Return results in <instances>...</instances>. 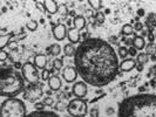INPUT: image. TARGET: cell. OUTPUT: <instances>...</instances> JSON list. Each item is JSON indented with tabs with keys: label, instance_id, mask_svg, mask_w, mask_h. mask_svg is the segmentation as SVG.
Masks as SVG:
<instances>
[{
	"label": "cell",
	"instance_id": "6da1fadb",
	"mask_svg": "<svg viewBox=\"0 0 156 117\" xmlns=\"http://www.w3.org/2000/svg\"><path fill=\"white\" fill-rule=\"evenodd\" d=\"M74 64L83 82L93 87L109 84L120 69L116 52L100 38H88L80 42L74 55Z\"/></svg>",
	"mask_w": 156,
	"mask_h": 117
},
{
	"label": "cell",
	"instance_id": "7a4b0ae2",
	"mask_svg": "<svg viewBox=\"0 0 156 117\" xmlns=\"http://www.w3.org/2000/svg\"><path fill=\"white\" fill-rule=\"evenodd\" d=\"M117 117H156V95L139 94L120 103Z\"/></svg>",
	"mask_w": 156,
	"mask_h": 117
},
{
	"label": "cell",
	"instance_id": "3957f363",
	"mask_svg": "<svg viewBox=\"0 0 156 117\" xmlns=\"http://www.w3.org/2000/svg\"><path fill=\"white\" fill-rule=\"evenodd\" d=\"M25 90V80L21 73L9 66L0 64V96L16 97Z\"/></svg>",
	"mask_w": 156,
	"mask_h": 117
},
{
	"label": "cell",
	"instance_id": "277c9868",
	"mask_svg": "<svg viewBox=\"0 0 156 117\" xmlns=\"http://www.w3.org/2000/svg\"><path fill=\"white\" fill-rule=\"evenodd\" d=\"M27 109L23 100L12 97L4 101L0 105V117H26Z\"/></svg>",
	"mask_w": 156,
	"mask_h": 117
},
{
	"label": "cell",
	"instance_id": "5b68a950",
	"mask_svg": "<svg viewBox=\"0 0 156 117\" xmlns=\"http://www.w3.org/2000/svg\"><path fill=\"white\" fill-rule=\"evenodd\" d=\"M66 109L72 117H85L88 112V104L82 98H74L67 104Z\"/></svg>",
	"mask_w": 156,
	"mask_h": 117
},
{
	"label": "cell",
	"instance_id": "8992f818",
	"mask_svg": "<svg viewBox=\"0 0 156 117\" xmlns=\"http://www.w3.org/2000/svg\"><path fill=\"white\" fill-rule=\"evenodd\" d=\"M21 75L26 82L30 84H39L40 74L38 68L31 62H26L21 67Z\"/></svg>",
	"mask_w": 156,
	"mask_h": 117
},
{
	"label": "cell",
	"instance_id": "52a82bcc",
	"mask_svg": "<svg viewBox=\"0 0 156 117\" xmlns=\"http://www.w3.org/2000/svg\"><path fill=\"white\" fill-rule=\"evenodd\" d=\"M42 94H44L42 87H40L39 84H30L25 89L23 98L30 101L31 103H37V101L41 98Z\"/></svg>",
	"mask_w": 156,
	"mask_h": 117
},
{
	"label": "cell",
	"instance_id": "ba28073f",
	"mask_svg": "<svg viewBox=\"0 0 156 117\" xmlns=\"http://www.w3.org/2000/svg\"><path fill=\"white\" fill-rule=\"evenodd\" d=\"M78 71H76V68L73 67V66H67L65 67L62 70V77L66 82L68 83H72V82H75L76 78H78Z\"/></svg>",
	"mask_w": 156,
	"mask_h": 117
},
{
	"label": "cell",
	"instance_id": "9c48e42d",
	"mask_svg": "<svg viewBox=\"0 0 156 117\" xmlns=\"http://www.w3.org/2000/svg\"><path fill=\"white\" fill-rule=\"evenodd\" d=\"M67 31L68 29L63 23H58V25L53 26V28H52V33L58 41H62L67 38Z\"/></svg>",
	"mask_w": 156,
	"mask_h": 117
},
{
	"label": "cell",
	"instance_id": "30bf717a",
	"mask_svg": "<svg viewBox=\"0 0 156 117\" xmlns=\"http://www.w3.org/2000/svg\"><path fill=\"white\" fill-rule=\"evenodd\" d=\"M88 88L85 82H76L73 86V94L76 98H83L87 95Z\"/></svg>",
	"mask_w": 156,
	"mask_h": 117
},
{
	"label": "cell",
	"instance_id": "8fae6325",
	"mask_svg": "<svg viewBox=\"0 0 156 117\" xmlns=\"http://www.w3.org/2000/svg\"><path fill=\"white\" fill-rule=\"evenodd\" d=\"M26 117H60L54 111H48V110H35L27 114Z\"/></svg>",
	"mask_w": 156,
	"mask_h": 117
},
{
	"label": "cell",
	"instance_id": "7c38bea8",
	"mask_svg": "<svg viewBox=\"0 0 156 117\" xmlns=\"http://www.w3.org/2000/svg\"><path fill=\"white\" fill-rule=\"evenodd\" d=\"M62 86V81H61V78L59 77V76H51L49 80H48V87H49V89L51 90H53V91H56V90H59L60 88Z\"/></svg>",
	"mask_w": 156,
	"mask_h": 117
},
{
	"label": "cell",
	"instance_id": "4fadbf2b",
	"mask_svg": "<svg viewBox=\"0 0 156 117\" xmlns=\"http://www.w3.org/2000/svg\"><path fill=\"white\" fill-rule=\"evenodd\" d=\"M67 38L69 40V42L72 45H75V43H79L80 42V32L76 29V28H69L67 31Z\"/></svg>",
	"mask_w": 156,
	"mask_h": 117
},
{
	"label": "cell",
	"instance_id": "5bb4252c",
	"mask_svg": "<svg viewBox=\"0 0 156 117\" xmlns=\"http://www.w3.org/2000/svg\"><path fill=\"white\" fill-rule=\"evenodd\" d=\"M135 67H136V62L133 59H125L122 62L120 63V69L122 71H126V73L133 70Z\"/></svg>",
	"mask_w": 156,
	"mask_h": 117
},
{
	"label": "cell",
	"instance_id": "9a60e30c",
	"mask_svg": "<svg viewBox=\"0 0 156 117\" xmlns=\"http://www.w3.org/2000/svg\"><path fill=\"white\" fill-rule=\"evenodd\" d=\"M44 6H45V9H46L49 14H55L59 11L58 2L54 1V0H45L44 1Z\"/></svg>",
	"mask_w": 156,
	"mask_h": 117
},
{
	"label": "cell",
	"instance_id": "2e32d148",
	"mask_svg": "<svg viewBox=\"0 0 156 117\" xmlns=\"http://www.w3.org/2000/svg\"><path fill=\"white\" fill-rule=\"evenodd\" d=\"M38 69H45L47 64V57L44 54H38L34 57V63H33Z\"/></svg>",
	"mask_w": 156,
	"mask_h": 117
},
{
	"label": "cell",
	"instance_id": "e0dca14e",
	"mask_svg": "<svg viewBox=\"0 0 156 117\" xmlns=\"http://www.w3.org/2000/svg\"><path fill=\"white\" fill-rule=\"evenodd\" d=\"M73 23H74V28H76L78 31H81L86 26V19L81 15H76L73 20Z\"/></svg>",
	"mask_w": 156,
	"mask_h": 117
},
{
	"label": "cell",
	"instance_id": "ac0fdd59",
	"mask_svg": "<svg viewBox=\"0 0 156 117\" xmlns=\"http://www.w3.org/2000/svg\"><path fill=\"white\" fill-rule=\"evenodd\" d=\"M133 47H135L136 49H143L146 47V41H144V38L141 36V35H137L133 39Z\"/></svg>",
	"mask_w": 156,
	"mask_h": 117
},
{
	"label": "cell",
	"instance_id": "d6986e66",
	"mask_svg": "<svg viewBox=\"0 0 156 117\" xmlns=\"http://www.w3.org/2000/svg\"><path fill=\"white\" fill-rule=\"evenodd\" d=\"M13 36V33H7L5 35H0V50H2L6 46H8V42L11 38Z\"/></svg>",
	"mask_w": 156,
	"mask_h": 117
},
{
	"label": "cell",
	"instance_id": "ffe728a7",
	"mask_svg": "<svg viewBox=\"0 0 156 117\" xmlns=\"http://www.w3.org/2000/svg\"><path fill=\"white\" fill-rule=\"evenodd\" d=\"M63 52H65V55H66V56H74V55H75V52H76V48L74 47V45L68 43V45L65 46Z\"/></svg>",
	"mask_w": 156,
	"mask_h": 117
},
{
	"label": "cell",
	"instance_id": "44dd1931",
	"mask_svg": "<svg viewBox=\"0 0 156 117\" xmlns=\"http://www.w3.org/2000/svg\"><path fill=\"white\" fill-rule=\"evenodd\" d=\"M149 61V55L147 53H140V54H137L136 56V63H140V64H146V63H148Z\"/></svg>",
	"mask_w": 156,
	"mask_h": 117
},
{
	"label": "cell",
	"instance_id": "7402d4cb",
	"mask_svg": "<svg viewBox=\"0 0 156 117\" xmlns=\"http://www.w3.org/2000/svg\"><path fill=\"white\" fill-rule=\"evenodd\" d=\"M88 4H89V6L93 8V9H95V11L99 12V9H101L102 8L103 1H101V0H89Z\"/></svg>",
	"mask_w": 156,
	"mask_h": 117
},
{
	"label": "cell",
	"instance_id": "603a6c76",
	"mask_svg": "<svg viewBox=\"0 0 156 117\" xmlns=\"http://www.w3.org/2000/svg\"><path fill=\"white\" fill-rule=\"evenodd\" d=\"M48 50L51 52V54L53 55V56H58V55L61 53V47H60V45H58V43H53L52 46L48 48Z\"/></svg>",
	"mask_w": 156,
	"mask_h": 117
},
{
	"label": "cell",
	"instance_id": "cb8c5ba5",
	"mask_svg": "<svg viewBox=\"0 0 156 117\" xmlns=\"http://www.w3.org/2000/svg\"><path fill=\"white\" fill-rule=\"evenodd\" d=\"M121 32H122L123 35H132V34L134 33V27L132 26V25H129V23H126V25L122 26Z\"/></svg>",
	"mask_w": 156,
	"mask_h": 117
},
{
	"label": "cell",
	"instance_id": "d4e9b609",
	"mask_svg": "<svg viewBox=\"0 0 156 117\" xmlns=\"http://www.w3.org/2000/svg\"><path fill=\"white\" fill-rule=\"evenodd\" d=\"M63 67V62L61 59H55L54 61H53V68L55 70H61Z\"/></svg>",
	"mask_w": 156,
	"mask_h": 117
},
{
	"label": "cell",
	"instance_id": "484cf974",
	"mask_svg": "<svg viewBox=\"0 0 156 117\" xmlns=\"http://www.w3.org/2000/svg\"><path fill=\"white\" fill-rule=\"evenodd\" d=\"M26 26H27V29H28V31L34 32V31H37V28H38V22H37L35 20H31V21L27 22Z\"/></svg>",
	"mask_w": 156,
	"mask_h": 117
},
{
	"label": "cell",
	"instance_id": "4316f807",
	"mask_svg": "<svg viewBox=\"0 0 156 117\" xmlns=\"http://www.w3.org/2000/svg\"><path fill=\"white\" fill-rule=\"evenodd\" d=\"M49 77H51V73H49V70L46 69V68L42 69V71H41V80H42V81H48Z\"/></svg>",
	"mask_w": 156,
	"mask_h": 117
},
{
	"label": "cell",
	"instance_id": "83f0119b",
	"mask_svg": "<svg viewBox=\"0 0 156 117\" xmlns=\"http://www.w3.org/2000/svg\"><path fill=\"white\" fill-rule=\"evenodd\" d=\"M117 54L120 55L121 57H123V59H125L126 56L128 55V48H127V47H120V48H119Z\"/></svg>",
	"mask_w": 156,
	"mask_h": 117
},
{
	"label": "cell",
	"instance_id": "f1b7e54d",
	"mask_svg": "<svg viewBox=\"0 0 156 117\" xmlns=\"http://www.w3.org/2000/svg\"><path fill=\"white\" fill-rule=\"evenodd\" d=\"M95 19L98 20V22L99 23H103L105 22V14H103L102 12H96V14H95Z\"/></svg>",
	"mask_w": 156,
	"mask_h": 117
},
{
	"label": "cell",
	"instance_id": "f546056e",
	"mask_svg": "<svg viewBox=\"0 0 156 117\" xmlns=\"http://www.w3.org/2000/svg\"><path fill=\"white\" fill-rule=\"evenodd\" d=\"M89 115H90V117H99V116H100L99 109H98L96 107H93L92 109L89 110Z\"/></svg>",
	"mask_w": 156,
	"mask_h": 117
},
{
	"label": "cell",
	"instance_id": "4dcf8cb0",
	"mask_svg": "<svg viewBox=\"0 0 156 117\" xmlns=\"http://www.w3.org/2000/svg\"><path fill=\"white\" fill-rule=\"evenodd\" d=\"M7 59H8L7 52H5L4 49H2V50H0V61H1V62H4V61H6Z\"/></svg>",
	"mask_w": 156,
	"mask_h": 117
},
{
	"label": "cell",
	"instance_id": "1f68e13d",
	"mask_svg": "<svg viewBox=\"0 0 156 117\" xmlns=\"http://www.w3.org/2000/svg\"><path fill=\"white\" fill-rule=\"evenodd\" d=\"M42 103H44L45 105H48V107H52V105L54 104V102H53V98H52V97H46Z\"/></svg>",
	"mask_w": 156,
	"mask_h": 117
},
{
	"label": "cell",
	"instance_id": "d6a6232c",
	"mask_svg": "<svg viewBox=\"0 0 156 117\" xmlns=\"http://www.w3.org/2000/svg\"><path fill=\"white\" fill-rule=\"evenodd\" d=\"M45 104L42 103V102H37V103H34V108H35V110H44L45 109Z\"/></svg>",
	"mask_w": 156,
	"mask_h": 117
},
{
	"label": "cell",
	"instance_id": "836d02e7",
	"mask_svg": "<svg viewBox=\"0 0 156 117\" xmlns=\"http://www.w3.org/2000/svg\"><path fill=\"white\" fill-rule=\"evenodd\" d=\"M137 54V49L135 48V47H129L128 48V55H130V56H135V55Z\"/></svg>",
	"mask_w": 156,
	"mask_h": 117
},
{
	"label": "cell",
	"instance_id": "e575fe53",
	"mask_svg": "<svg viewBox=\"0 0 156 117\" xmlns=\"http://www.w3.org/2000/svg\"><path fill=\"white\" fill-rule=\"evenodd\" d=\"M35 5H37L38 9H40V11H44V9H45V6H44V1H35Z\"/></svg>",
	"mask_w": 156,
	"mask_h": 117
},
{
	"label": "cell",
	"instance_id": "d590c367",
	"mask_svg": "<svg viewBox=\"0 0 156 117\" xmlns=\"http://www.w3.org/2000/svg\"><path fill=\"white\" fill-rule=\"evenodd\" d=\"M148 21H150V22L153 23L154 26H156V15H154V14H150V15H149Z\"/></svg>",
	"mask_w": 156,
	"mask_h": 117
},
{
	"label": "cell",
	"instance_id": "8d00e7d4",
	"mask_svg": "<svg viewBox=\"0 0 156 117\" xmlns=\"http://www.w3.org/2000/svg\"><path fill=\"white\" fill-rule=\"evenodd\" d=\"M142 28H143V25L141 22L135 23V31H142Z\"/></svg>",
	"mask_w": 156,
	"mask_h": 117
},
{
	"label": "cell",
	"instance_id": "74e56055",
	"mask_svg": "<svg viewBox=\"0 0 156 117\" xmlns=\"http://www.w3.org/2000/svg\"><path fill=\"white\" fill-rule=\"evenodd\" d=\"M136 69L139 70V71H142L143 70V64H140V63H136V67H135Z\"/></svg>",
	"mask_w": 156,
	"mask_h": 117
},
{
	"label": "cell",
	"instance_id": "f35d334b",
	"mask_svg": "<svg viewBox=\"0 0 156 117\" xmlns=\"http://www.w3.org/2000/svg\"><path fill=\"white\" fill-rule=\"evenodd\" d=\"M126 43H127V45H126V46H133V40H130V39H127L126 40Z\"/></svg>",
	"mask_w": 156,
	"mask_h": 117
},
{
	"label": "cell",
	"instance_id": "ab89813d",
	"mask_svg": "<svg viewBox=\"0 0 156 117\" xmlns=\"http://www.w3.org/2000/svg\"><path fill=\"white\" fill-rule=\"evenodd\" d=\"M21 67H23V66H21V64H20L19 62L16 63V68H21Z\"/></svg>",
	"mask_w": 156,
	"mask_h": 117
},
{
	"label": "cell",
	"instance_id": "60d3db41",
	"mask_svg": "<svg viewBox=\"0 0 156 117\" xmlns=\"http://www.w3.org/2000/svg\"><path fill=\"white\" fill-rule=\"evenodd\" d=\"M151 60H153V61H156V57H155V56H154V55L151 56Z\"/></svg>",
	"mask_w": 156,
	"mask_h": 117
},
{
	"label": "cell",
	"instance_id": "b9f144b4",
	"mask_svg": "<svg viewBox=\"0 0 156 117\" xmlns=\"http://www.w3.org/2000/svg\"><path fill=\"white\" fill-rule=\"evenodd\" d=\"M155 15H156V14H155Z\"/></svg>",
	"mask_w": 156,
	"mask_h": 117
}]
</instances>
